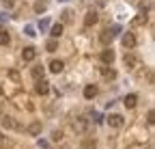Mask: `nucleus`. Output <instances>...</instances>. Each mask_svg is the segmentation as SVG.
I'll list each match as a JSON object with an SVG mask.
<instances>
[{
	"instance_id": "nucleus-23",
	"label": "nucleus",
	"mask_w": 155,
	"mask_h": 149,
	"mask_svg": "<svg viewBox=\"0 0 155 149\" xmlns=\"http://www.w3.org/2000/svg\"><path fill=\"white\" fill-rule=\"evenodd\" d=\"M125 65H136V59L131 54H125Z\"/></svg>"
},
{
	"instance_id": "nucleus-16",
	"label": "nucleus",
	"mask_w": 155,
	"mask_h": 149,
	"mask_svg": "<svg viewBox=\"0 0 155 149\" xmlns=\"http://www.w3.org/2000/svg\"><path fill=\"white\" fill-rule=\"evenodd\" d=\"M80 149H97V143L93 138H84L82 145H80Z\"/></svg>"
},
{
	"instance_id": "nucleus-9",
	"label": "nucleus",
	"mask_w": 155,
	"mask_h": 149,
	"mask_svg": "<svg viewBox=\"0 0 155 149\" xmlns=\"http://www.w3.org/2000/svg\"><path fill=\"white\" fill-rule=\"evenodd\" d=\"M123 104H125V108H136V104H138V95H134V93H129V95H125Z\"/></svg>"
},
{
	"instance_id": "nucleus-29",
	"label": "nucleus",
	"mask_w": 155,
	"mask_h": 149,
	"mask_svg": "<svg viewBox=\"0 0 155 149\" xmlns=\"http://www.w3.org/2000/svg\"><path fill=\"white\" fill-rule=\"evenodd\" d=\"M2 5H7V7H11V5H13V0H2Z\"/></svg>"
},
{
	"instance_id": "nucleus-21",
	"label": "nucleus",
	"mask_w": 155,
	"mask_h": 149,
	"mask_svg": "<svg viewBox=\"0 0 155 149\" xmlns=\"http://www.w3.org/2000/svg\"><path fill=\"white\" fill-rule=\"evenodd\" d=\"M56 48H58L56 39H50V41H48V46H45V50H48V52H56Z\"/></svg>"
},
{
	"instance_id": "nucleus-17",
	"label": "nucleus",
	"mask_w": 155,
	"mask_h": 149,
	"mask_svg": "<svg viewBox=\"0 0 155 149\" xmlns=\"http://www.w3.org/2000/svg\"><path fill=\"white\" fill-rule=\"evenodd\" d=\"M9 41H11L9 32L7 30H0V46H9Z\"/></svg>"
},
{
	"instance_id": "nucleus-12",
	"label": "nucleus",
	"mask_w": 155,
	"mask_h": 149,
	"mask_svg": "<svg viewBox=\"0 0 155 149\" xmlns=\"http://www.w3.org/2000/svg\"><path fill=\"white\" fill-rule=\"evenodd\" d=\"M95 95H97V86H95V84H86V86H84V97H86V100H93Z\"/></svg>"
},
{
	"instance_id": "nucleus-27",
	"label": "nucleus",
	"mask_w": 155,
	"mask_h": 149,
	"mask_svg": "<svg viewBox=\"0 0 155 149\" xmlns=\"http://www.w3.org/2000/svg\"><path fill=\"white\" fill-rule=\"evenodd\" d=\"M26 35H28V37H35L37 32H35V28H32V26H26Z\"/></svg>"
},
{
	"instance_id": "nucleus-30",
	"label": "nucleus",
	"mask_w": 155,
	"mask_h": 149,
	"mask_svg": "<svg viewBox=\"0 0 155 149\" xmlns=\"http://www.w3.org/2000/svg\"><path fill=\"white\" fill-rule=\"evenodd\" d=\"M5 115V108H2V102H0V117Z\"/></svg>"
},
{
	"instance_id": "nucleus-14",
	"label": "nucleus",
	"mask_w": 155,
	"mask_h": 149,
	"mask_svg": "<svg viewBox=\"0 0 155 149\" xmlns=\"http://www.w3.org/2000/svg\"><path fill=\"white\" fill-rule=\"evenodd\" d=\"M50 35H52V39H58V37L63 35V24H54L50 28Z\"/></svg>"
},
{
	"instance_id": "nucleus-1",
	"label": "nucleus",
	"mask_w": 155,
	"mask_h": 149,
	"mask_svg": "<svg viewBox=\"0 0 155 149\" xmlns=\"http://www.w3.org/2000/svg\"><path fill=\"white\" fill-rule=\"evenodd\" d=\"M71 127H73V132L84 134V132H86V127H88V119H86V117H75L73 123H71Z\"/></svg>"
},
{
	"instance_id": "nucleus-5",
	"label": "nucleus",
	"mask_w": 155,
	"mask_h": 149,
	"mask_svg": "<svg viewBox=\"0 0 155 149\" xmlns=\"http://www.w3.org/2000/svg\"><path fill=\"white\" fill-rule=\"evenodd\" d=\"M123 123H125V119L121 115H110L108 117V125L110 127H123Z\"/></svg>"
},
{
	"instance_id": "nucleus-24",
	"label": "nucleus",
	"mask_w": 155,
	"mask_h": 149,
	"mask_svg": "<svg viewBox=\"0 0 155 149\" xmlns=\"http://www.w3.org/2000/svg\"><path fill=\"white\" fill-rule=\"evenodd\" d=\"M147 121H149L151 125L155 123V113H153V110H149V115H147Z\"/></svg>"
},
{
	"instance_id": "nucleus-8",
	"label": "nucleus",
	"mask_w": 155,
	"mask_h": 149,
	"mask_svg": "<svg viewBox=\"0 0 155 149\" xmlns=\"http://www.w3.org/2000/svg\"><path fill=\"white\" fill-rule=\"evenodd\" d=\"M123 46H125L127 50L136 48V37H134L131 32H125V35H123Z\"/></svg>"
},
{
	"instance_id": "nucleus-18",
	"label": "nucleus",
	"mask_w": 155,
	"mask_h": 149,
	"mask_svg": "<svg viewBox=\"0 0 155 149\" xmlns=\"http://www.w3.org/2000/svg\"><path fill=\"white\" fill-rule=\"evenodd\" d=\"M134 24H136V26H142V24H147V13L142 11V13H140V15L134 20Z\"/></svg>"
},
{
	"instance_id": "nucleus-7",
	"label": "nucleus",
	"mask_w": 155,
	"mask_h": 149,
	"mask_svg": "<svg viewBox=\"0 0 155 149\" xmlns=\"http://www.w3.org/2000/svg\"><path fill=\"white\" fill-rule=\"evenodd\" d=\"M97 20H99L97 11H88V13L84 15V26H93V24H97Z\"/></svg>"
},
{
	"instance_id": "nucleus-28",
	"label": "nucleus",
	"mask_w": 155,
	"mask_h": 149,
	"mask_svg": "<svg viewBox=\"0 0 155 149\" xmlns=\"http://www.w3.org/2000/svg\"><path fill=\"white\" fill-rule=\"evenodd\" d=\"M39 28L45 30V28H48V20H41V22H39Z\"/></svg>"
},
{
	"instance_id": "nucleus-6",
	"label": "nucleus",
	"mask_w": 155,
	"mask_h": 149,
	"mask_svg": "<svg viewBox=\"0 0 155 149\" xmlns=\"http://www.w3.org/2000/svg\"><path fill=\"white\" fill-rule=\"evenodd\" d=\"M22 59H24L26 63L35 61V59H37V50H35V48H24V50H22Z\"/></svg>"
},
{
	"instance_id": "nucleus-26",
	"label": "nucleus",
	"mask_w": 155,
	"mask_h": 149,
	"mask_svg": "<svg viewBox=\"0 0 155 149\" xmlns=\"http://www.w3.org/2000/svg\"><path fill=\"white\" fill-rule=\"evenodd\" d=\"M63 22H71V11H65L63 13Z\"/></svg>"
},
{
	"instance_id": "nucleus-15",
	"label": "nucleus",
	"mask_w": 155,
	"mask_h": 149,
	"mask_svg": "<svg viewBox=\"0 0 155 149\" xmlns=\"http://www.w3.org/2000/svg\"><path fill=\"white\" fill-rule=\"evenodd\" d=\"M43 71H45L43 65H37V67H32L30 73H32V78H35V80H39V78H43Z\"/></svg>"
},
{
	"instance_id": "nucleus-11",
	"label": "nucleus",
	"mask_w": 155,
	"mask_h": 149,
	"mask_svg": "<svg viewBox=\"0 0 155 149\" xmlns=\"http://www.w3.org/2000/svg\"><path fill=\"white\" fill-rule=\"evenodd\" d=\"M0 121H2V125H5V127H9V130H15V127H17V123H15V119H13V117L2 115V117H0Z\"/></svg>"
},
{
	"instance_id": "nucleus-20",
	"label": "nucleus",
	"mask_w": 155,
	"mask_h": 149,
	"mask_svg": "<svg viewBox=\"0 0 155 149\" xmlns=\"http://www.w3.org/2000/svg\"><path fill=\"white\" fill-rule=\"evenodd\" d=\"M45 9H48V5H45V2H43V0H39V2H37V5H35V11H37V13H43V11H45Z\"/></svg>"
},
{
	"instance_id": "nucleus-10",
	"label": "nucleus",
	"mask_w": 155,
	"mask_h": 149,
	"mask_svg": "<svg viewBox=\"0 0 155 149\" xmlns=\"http://www.w3.org/2000/svg\"><path fill=\"white\" fill-rule=\"evenodd\" d=\"M63 69H65V63H63V61H56V59H54V61L50 63V71H52V73H61Z\"/></svg>"
},
{
	"instance_id": "nucleus-22",
	"label": "nucleus",
	"mask_w": 155,
	"mask_h": 149,
	"mask_svg": "<svg viewBox=\"0 0 155 149\" xmlns=\"http://www.w3.org/2000/svg\"><path fill=\"white\" fill-rule=\"evenodd\" d=\"M61 138H63V132H61V130H56V132H52V141H56V143H58Z\"/></svg>"
},
{
	"instance_id": "nucleus-4",
	"label": "nucleus",
	"mask_w": 155,
	"mask_h": 149,
	"mask_svg": "<svg viewBox=\"0 0 155 149\" xmlns=\"http://www.w3.org/2000/svg\"><path fill=\"white\" fill-rule=\"evenodd\" d=\"M114 50H110V48H106V50H101V63H106V65H112L114 63Z\"/></svg>"
},
{
	"instance_id": "nucleus-2",
	"label": "nucleus",
	"mask_w": 155,
	"mask_h": 149,
	"mask_svg": "<svg viewBox=\"0 0 155 149\" xmlns=\"http://www.w3.org/2000/svg\"><path fill=\"white\" fill-rule=\"evenodd\" d=\"M114 37H116V35H114V28H106V30H104V32L99 35V41H101L104 46H110Z\"/></svg>"
},
{
	"instance_id": "nucleus-3",
	"label": "nucleus",
	"mask_w": 155,
	"mask_h": 149,
	"mask_svg": "<svg viewBox=\"0 0 155 149\" xmlns=\"http://www.w3.org/2000/svg\"><path fill=\"white\" fill-rule=\"evenodd\" d=\"M35 89H37L39 95H48V93H50V82H48V80H43V78H39Z\"/></svg>"
},
{
	"instance_id": "nucleus-25",
	"label": "nucleus",
	"mask_w": 155,
	"mask_h": 149,
	"mask_svg": "<svg viewBox=\"0 0 155 149\" xmlns=\"http://www.w3.org/2000/svg\"><path fill=\"white\" fill-rule=\"evenodd\" d=\"M9 78L17 82V80H19V73H17V71H9Z\"/></svg>"
},
{
	"instance_id": "nucleus-31",
	"label": "nucleus",
	"mask_w": 155,
	"mask_h": 149,
	"mask_svg": "<svg viewBox=\"0 0 155 149\" xmlns=\"http://www.w3.org/2000/svg\"><path fill=\"white\" fill-rule=\"evenodd\" d=\"M2 141H5V136H2V134H0V145H2Z\"/></svg>"
},
{
	"instance_id": "nucleus-13",
	"label": "nucleus",
	"mask_w": 155,
	"mask_h": 149,
	"mask_svg": "<svg viewBox=\"0 0 155 149\" xmlns=\"http://www.w3.org/2000/svg\"><path fill=\"white\" fill-rule=\"evenodd\" d=\"M28 132H30L32 136H37V134H41V121H32V123L28 125Z\"/></svg>"
},
{
	"instance_id": "nucleus-19",
	"label": "nucleus",
	"mask_w": 155,
	"mask_h": 149,
	"mask_svg": "<svg viewBox=\"0 0 155 149\" xmlns=\"http://www.w3.org/2000/svg\"><path fill=\"white\" fill-rule=\"evenodd\" d=\"M101 73L106 78H116V71L114 69H108V67H101Z\"/></svg>"
}]
</instances>
